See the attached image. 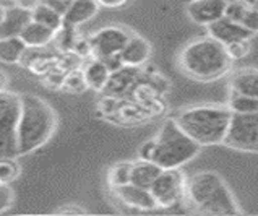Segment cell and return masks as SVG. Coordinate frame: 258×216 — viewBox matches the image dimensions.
Segmentation results:
<instances>
[{"mask_svg":"<svg viewBox=\"0 0 258 216\" xmlns=\"http://www.w3.org/2000/svg\"><path fill=\"white\" fill-rule=\"evenodd\" d=\"M177 62L187 77L198 81L219 80L232 69V59L227 56L226 46L213 39L211 36L185 44Z\"/></svg>","mask_w":258,"mask_h":216,"instance_id":"6da1fadb","label":"cell"},{"mask_svg":"<svg viewBox=\"0 0 258 216\" xmlns=\"http://www.w3.org/2000/svg\"><path fill=\"white\" fill-rule=\"evenodd\" d=\"M57 129V114L52 106L41 96L31 93L21 94V113L17 127L18 154L39 150L54 135Z\"/></svg>","mask_w":258,"mask_h":216,"instance_id":"7a4b0ae2","label":"cell"},{"mask_svg":"<svg viewBox=\"0 0 258 216\" xmlns=\"http://www.w3.org/2000/svg\"><path fill=\"white\" fill-rule=\"evenodd\" d=\"M231 117L227 104H197L180 109L174 119L200 146H213L224 141Z\"/></svg>","mask_w":258,"mask_h":216,"instance_id":"3957f363","label":"cell"},{"mask_svg":"<svg viewBox=\"0 0 258 216\" xmlns=\"http://www.w3.org/2000/svg\"><path fill=\"white\" fill-rule=\"evenodd\" d=\"M185 202L202 214H239L240 208L224 179L215 171H200L187 179Z\"/></svg>","mask_w":258,"mask_h":216,"instance_id":"277c9868","label":"cell"},{"mask_svg":"<svg viewBox=\"0 0 258 216\" xmlns=\"http://www.w3.org/2000/svg\"><path fill=\"white\" fill-rule=\"evenodd\" d=\"M154 140H156L154 163L163 169H179L195 159L202 150V146L180 129L175 119H166Z\"/></svg>","mask_w":258,"mask_h":216,"instance_id":"5b68a950","label":"cell"},{"mask_svg":"<svg viewBox=\"0 0 258 216\" xmlns=\"http://www.w3.org/2000/svg\"><path fill=\"white\" fill-rule=\"evenodd\" d=\"M21 113V94L0 91V159L17 158L18 140L17 127Z\"/></svg>","mask_w":258,"mask_h":216,"instance_id":"8992f818","label":"cell"},{"mask_svg":"<svg viewBox=\"0 0 258 216\" xmlns=\"http://www.w3.org/2000/svg\"><path fill=\"white\" fill-rule=\"evenodd\" d=\"M223 145L244 153H258V113L232 114Z\"/></svg>","mask_w":258,"mask_h":216,"instance_id":"52a82bcc","label":"cell"},{"mask_svg":"<svg viewBox=\"0 0 258 216\" xmlns=\"http://www.w3.org/2000/svg\"><path fill=\"white\" fill-rule=\"evenodd\" d=\"M187 177L179 169H163L150 187L158 208H171L185 200Z\"/></svg>","mask_w":258,"mask_h":216,"instance_id":"ba28073f","label":"cell"},{"mask_svg":"<svg viewBox=\"0 0 258 216\" xmlns=\"http://www.w3.org/2000/svg\"><path fill=\"white\" fill-rule=\"evenodd\" d=\"M132 33L122 26H104L90 36L93 57L106 59L110 56H119L125 44L128 42Z\"/></svg>","mask_w":258,"mask_h":216,"instance_id":"9c48e42d","label":"cell"},{"mask_svg":"<svg viewBox=\"0 0 258 216\" xmlns=\"http://www.w3.org/2000/svg\"><path fill=\"white\" fill-rule=\"evenodd\" d=\"M229 0H190L187 5L188 18L197 25L210 26L219 18L226 17Z\"/></svg>","mask_w":258,"mask_h":216,"instance_id":"30bf717a","label":"cell"},{"mask_svg":"<svg viewBox=\"0 0 258 216\" xmlns=\"http://www.w3.org/2000/svg\"><path fill=\"white\" fill-rule=\"evenodd\" d=\"M208 29V36H211L213 39L219 41L221 44H231L234 41H240V39H252L253 33L247 29L244 25H240L239 21H235L229 17H223L219 18L215 23H211L210 26H206Z\"/></svg>","mask_w":258,"mask_h":216,"instance_id":"8fae6325","label":"cell"},{"mask_svg":"<svg viewBox=\"0 0 258 216\" xmlns=\"http://www.w3.org/2000/svg\"><path fill=\"white\" fill-rule=\"evenodd\" d=\"M114 195L119 198V202L127 205L130 208H135V210H154L158 208L156 200L151 195L150 189H143L138 187L135 184H125L120 187H110Z\"/></svg>","mask_w":258,"mask_h":216,"instance_id":"7c38bea8","label":"cell"},{"mask_svg":"<svg viewBox=\"0 0 258 216\" xmlns=\"http://www.w3.org/2000/svg\"><path fill=\"white\" fill-rule=\"evenodd\" d=\"M119 57L125 67H135V69H140V67H143L150 61L151 44L145 38H142V36L132 34L128 42L125 44V47L119 54Z\"/></svg>","mask_w":258,"mask_h":216,"instance_id":"4fadbf2b","label":"cell"},{"mask_svg":"<svg viewBox=\"0 0 258 216\" xmlns=\"http://www.w3.org/2000/svg\"><path fill=\"white\" fill-rule=\"evenodd\" d=\"M138 69L135 67H122L120 70L110 73V78L104 88V94L114 96V98H122L123 94L132 91L138 83Z\"/></svg>","mask_w":258,"mask_h":216,"instance_id":"5bb4252c","label":"cell"},{"mask_svg":"<svg viewBox=\"0 0 258 216\" xmlns=\"http://www.w3.org/2000/svg\"><path fill=\"white\" fill-rule=\"evenodd\" d=\"M31 20V9H26V7L21 5H15L12 9H7L4 20L0 21V38L20 36Z\"/></svg>","mask_w":258,"mask_h":216,"instance_id":"9a60e30c","label":"cell"},{"mask_svg":"<svg viewBox=\"0 0 258 216\" xmlns=\"http://www.w3.org/2000/svg\"><path fill=\"white\" fill-rule=\"evenodd\" d=\"M55 34L57 31H54V29L31 20L25 26L23 31H21L20 38L25 41V44L29 49H41V47L49 46V44L55 39Z\"/></svg>","mask_w":258,"mask_h":216,"instance_id":"2e32d148","label":"cell"},{"mask_svg":"<svg viewBox=\"0 0 258 216\" xmlns=\"http://www.w3.org/2000/svg\"><path fill=\"white\" fill-rule=\"evenodd\" d=\"M99 10V5L96 0H73L69 7L67 13L63 15V25L77 28L83 25L85 21H90Z\"/></svg>","mask_w":258,"mask_h":216,"instance_id":"e0dca14e","label":"cell"},{"mask_svg":"<svg viewBox=\"0 0 258 216\" xmlns=\"http://www.w3.org/2000/svg\"><path fill=\"white\" fill-rule=\"evenodd\" d=\"M82 72L88 88L94 89V91H104V88L110 78V70L107 69V65L104 64L102 59L93 57L91 61H88L85 64Z\"/></svg>","mask_w":258,"mask_h":216,"instance_id":"ac0fdd59","label":"cell"},{"mask_svg":"<svg viewBox=\"0 0 258 216\" xmlns=\"http://www.w3.org/2000/svg\"><path fill=\"white\" fill-rule=\"evenodd\" d=\"M229 86L231 91L258 98V69L256 67H248V69L237 70L232 75Z\"/></svg>","mask_w":258,"mask_h":216,"instance_id":"d6986e66","label":"cell"},{"mask_svg":"<svg viewBox=\"0 0 258 216\" xmlns=\"http://www.w3.org/2000/svg\"><path fill=\"white\" fill-rule=\"evenodd\" d=\"M163 173V168L158 166L154 161H145L138 159L134 163V169H132V179L130 182L138 185V187L150 189L153 182L156 181L158 176Z\"/></svg>","mask_w":258,"mask_h":216,"instance_id":"ffe728a7","label":"cell"},{"mask_svg":"<svg viewBox=\"0 0 258 216\" xmlns=\"http://www.w3.org/2000/svg\"><path fill=\"white\" fill-rule=\"evenodd\" d=\"M28 46L20 36L0 38V62L4 64H18L25 59Z\"/></svg>","mask_w":258,"mask_h":216,"instance_id":"44dd1931","label":"cell"},{"mask_svg":"<svg viewBox=\"0 0 258 216\" xmlns=\"http://www.w3.org/2000/svg\"><path fill=\"white\" fill-rule=\"evenodd\" d=\"M226 17L239 21L240 25H244L253 34H258V9H252V7H245L242 4L229 2L227 4Z\"/></svg>","mask_w":258,"mask_h":216,"instance_id":"7402d4cb","label":"cell"},{"mask_svg":"<svg viewBox=\"0 0 258 216\" xmlns=\"http://www.w3.org/2000/svg\"><path fill=\"white\" fill-rule=\"evenodd\" d=\"M31 17L34 21L47 26L54 31H58L63 26V17L58 12H55L52 7H49L46 2H41L38 5H34L31 9Z\"/></svg>","mask_w":258,"mask_h":216,"instance_id":"603a6c76","label":"cell"},{"mask_svg":"<svg viewBox=\"0 0 258 216\" xmlns=\"http://www.w3.org/2000/svg\"><path fill=\"white\" fill-rule=\"evenodd\" d=\"M227 107L232 111V114H252L258 113V98L248 94H242L237 91L229 93Z\"/></svg>","mask_w":258,"mask_h":216,"instance_id":"cb8c5ba5","label":"cell"},{"mask_svg":"<svg viewBox=\"0 0 258 216\" xmlns=\"http://www.w3.org/2000/svg\"><path fill=\"white\" fill-rule=\"evenodd\" d=\"M134 161H120L110 166L107 171V184L110 187H120V185L130 184Z\"/></svg>","mask_w":258,"mask_h":216,"instance_id":"d4e9b609","label":"cell"},{"mask_svg":"<svg viewBox=\"0 0 258 216\" xmlns=\"http://www.w3.org/2000/svg\"><path fill=\"white\" fill-rule=\"evenodd\" d=\"M21 174V168L15 158L0 159V184H12Z\"/></svg>","mask_w":258,"mask_h":216,"instance_id":"484cf974","label":"cell"},{"mask_svg":"<svg viewBox=\"0 0 258 216\" xmlns=\"http://www.w3.org/2000/svg\"><path fill=\"white\" fill-rule=\"evenodd\" d=\"M62 88L65 89V91H69V93H83L85 89L88 88L85 77H83V72L75 69V70H72L69 73H65Z\"/></svg>","mask_w":258,"mask_h":216,"instance_id":"4316f807","label":"cell"},{"mask_svg":"<svg viewBox=\"0 0 258 216\" xmlns=\"http://www.w3.org/2000/svg\"><path fill=\"white\" fill-rule=\"evenodd\" d=\"M226 50H227V56L232 59V62L245 59L250 54V50H252L250 39H240V41H234L231 44H226Z\"/></svg>","mask_w":258,"mask_h":216,"instance_id":"83f0119b","label":"cell"},{"mask_svg":"<svg viewBox=\"0 0 258 216\" xmlns=\"http://www.w3.org/2000/svg\"><path fill=\"white\" fill-rule=\"evenodd\" d=\"M154 156H156V140H146L138 150V159L154 161Z\"/></svg>","mask_w":258,"mask_h":216,"instance_id":"f1b7e54d","label":"cell"},{"mask_svg":"<svg viewBox=\"0 0 258 216\" xmlns=\"http://www.w3.org/2000/svg\"><path fill=\"white\" fill-rule=\"evenodd\" d=\"M72 52H75L80 59H86V57L93 56V47H91L90 38H78L75 46H73V49H72Z\"/></svg>","mask_w":258,"mask_h":216,"instance_id":"f546056e","label":"cell"},{"mask_svg":"<svg viewBox=\"0 0 258 216\" xmlns=\"http://www.w3.org/2000/svg\"><path fill=\"white\" fill-rule=\"evenodd\" d=\"M13 203V190L9 184H0V213L9 210Z\"/></svg>","mask_w":258,"mask_h":216,"instance_id":"4dcf8cb0","label":"cell"},{"mask_svg":"<svg viewBox=\"0 0 258 216\" xmlns=\"http://www.w3.org/2000/svg\"><path fill=\"white\" fill-rule=\"evenodd\" d=\"M42 2H46L49 7H52L55 12H58L63 17V15L67 13L69 7L72 5L73 0H42Z\"/></svg>","mask_w":258,"mask_h":216,"instance_id":"1f68e13d","label":"cell"},{"mask_svg":"<svg viewBox=\"0 0 258 216\" xmlns=\"http://www.w3.org/2000/svg\"><path fill=\"white\" fill-rule=\"evenodd\" d=\"M104 61V64L107 65V69L110 70V73H114L117 70H120L122 67H125L120 61V57L119 56H110V57H106V59H102Z\"/></svg>","mask_w":258,"mask_h":216,"instance_id":"d6a6232c","label":"cell"},{"mask_svg":"<svg viewBox=\"0 0 258 216\" xmlns=\"http://www.w3.org/2000/svg\"><path fill=\"white\" fill-rule=\"evenodd\" d=\"M96 2H98V5L102 7V9H120L128 0H96Z\"/></svg>","mask_w":258,"mask_h":216,"instance_id":"836d02e7","label":"cell"},{"mask_svg":"<svg viewBox=\"0 0 258 216\" xmlns=\"http://www.w3.org/2000/svg\"><path fill=\"white\" fill-rule=\"evenodd\" d=\"M57 213H85V208H80V206H63V208H58Z\"/></svg>","mask_w":258,"mask_h":216,"instance_id":"e575fe53","label":"cell"},{"mask_svg":"<svg viewBox=\"0 0 258 216\" xmlns=\"http://www.w3.org/2000/svg\"><path fill=\"white\" fill-rule=\"evenodd\" d=\"M229 2L242 4L245 7H252V9H258V0H229Z\"/></svg>","mask_w":258,"mask_h":216,"instance_id":"d590c367","label":"cell"},{"mask_svg":"<svg viewBox=\"0 0 258 216\" xmlns=\"http://www.w3.org/2000/svg\"><path fill=\"white\" fill-rule=\"evenodd\" d=\"M15 5H18L17 0H0V7H4V9H12Z\"/></svg>","mask_w":258,"mask_h":216,"instance_id":"8d00e7d4","label":"cell"},{"mask_svg":"<svg viewBox=\"0 0 258 216\" xmlns=\"http://www.w3.org/2000/svg\"><path fill=\"white\" fill-rule=\"evenodd\" d=\"M7 83H9V80H7L5 73L0 70V91H5V89H7Z\"/></svg>","mask_w":258,"mask_h":216,"instance_id":"74e56055","label":"cell"},{"mask_svg":"<svg viewBox=\"0 0 258 216\" xmlns=\"http://www.w3.org/2000/svg\"><path fill=\"white\" fill-rule=\"evenodd\" d=\"M5 12H7V9H4V7H0V21L4 20V15H5Z\"/></svg>","mask_w":258,"mask_h":216,"instance_id":"f35d334b","label":"cell"}]
</instances>
